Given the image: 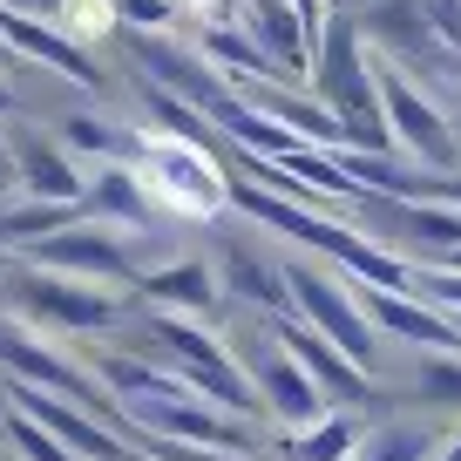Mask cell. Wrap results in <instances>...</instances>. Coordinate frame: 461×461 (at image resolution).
Here are the masks:
<instances>
[{
	"mask_svg": "<svg viewBox=\"0 0 461 461\" xmlns=\"http://www.w3.org/2000/svg\"><path fill=\"white\" fill-rule=\"evenodd\" d=\"M292 461H353V447H360V434H353V420L346 414H326L319 428H305V434H292Z\"/></svg>",
	"mask_w": 461,
	"mask_h": 461,
	"instance_id": "21",
	"label": "cell"
},
{
	"mask_svg": "<svg viewBox=\"0 0 461 461\" xmlns=\"http://www.w3.org/2000/svg\"><path fill=\"white\" fill-rule=\"evenodd\" d=\"M115 14L130 21V28H163V21H170V0H115Z\"/></svg>",
	"mask_w": 461,
	"mask_h": 461,
	"instance_id": "27",
	"label": "cell"
},
{
	"mask_svg": "<svg viewBox=\"0 0 461 461\" xmlns=\"http://www.w3.org/2000/svg\"><path fill=\"white\" fill-rule=\"evenodd\" d=\"M420 393L441 407H461V360H428L420 366Z\"/></svg>",
	"mask_w": 461,
	"mask_h": 461,
	"instance_id": "25",
	"label": "cell"
},
{
	"mask_svg": "<svg viewBox=\"0 0 461 461\" xmlns=\"http://www.w3.org/2000/svg\"><path fill=\"white\" fill-rule=\"evenodd\" d=\"M0 48H7V55H28V61H48V68H61L68 82H82V88L102 82L68 34H55L48 21H34V14H14V7H0Z\"/></svg>",
	"mask_w": 461,
	"mask_h": 461,
	"instance_id": "14",
	"label": "cell"
},
{
	"mask_svg": "<svg viewBox=\"0 0 461 461\" xmlns=\"http://www.w3.org/2000/svg\"><path fill=\"white\" fill-rule=\"evenodd\" d=\"M434 7H441V14H434V28H441L447 41L461 48V0H434Z\"/></svg>",
	"mask_w": 461,
	"mask_h": 461,
	"instance_id": "28",
	"label": "cell"
},
{
	"mask_svg": "<svg viewBox=\"0 0 461 461\" xmlns=\"http://www.w3.org/2000/svg\"><path fill=\"white\" fill-rule=\"evenodd\" d=\"M14 176L28 190V203H61V211H82L88 176L75 170V157L61 143H21L14 149Z\"/></svg>",
	"mask_w": 461,
	"mask_h": 461,
	"instance_id": "15",
	"label": "cell"
},
{
	"mask_svg": "<svg viewBox=\"0 0 461 461\" xmlns=\"http://www.w3.org/2000/svg\"><path fill=\"white\" fill-rule=\"evenodd\" d=\"M455 326H461V319H455Z\"/></svg>",
	"mask_w": 461,
	"mask_h": 461,
	"instance_id": "35",
	"label": "cell"
},
{
	"mask_svg": "<svg viewBox=\"0 0 461 461\" xmlns=\"http://www.w3.org/2000/svg\"><path fill=\"white\" fill-rule=\"evenodd\" d=\"M285 292H292V319H305L319 339H332L360 374L374 366L380 332H374V319H366V305L353 299L332 272H319V265H285Z\"/></svg>",
	"mask_w": 461,
	"mask_h": 461,
	"instance_id": "3",
	"label": "cell"
},
{
	"mask_svg": "<svg viewBox=\"0 0 461 461\" xmlns=\"http://www.w3.org/2000/svg\"><path fill=\"white\" fill-rule=\"evenodd\" d=\"M0 366L14 374V387L68 393V401L88 407V414H95V401H109V393L95 387V374H82L75 360H61V353L41 339V332H34V326H14V319H0Z\"/></svg>",
	"mask_w": 461,
	"mask_h": 461,
	"instance_id": "6",
	"label": "cell"
},
{
	"mask_svg": "<svg viewBox=\"0 0 461 461\" xmlns=\"http://www.w3.org/2000/svg\"><path fill=\"white\" fill-rule=\"evenodd\" d=\"M434 461H461V434H455L447 447H434Z\"/></svg>",
	"mask_w": 461,
	"mask_h": 461,
	"instance_id": "29",
	"label": "cell"
},
{
	"mask_svg": "<svg viewBox=\"0 0 461 461\" xmlns=\"http://www.w3.org/2000/svg\"><path fill=\"white\" fill-rule=\"evenodd\" d=\"M272 339H278V353H285V360H299L305 366V380H312L319 393H326V407L339 401V407H353V401H366V374L353 360H346L339 346L332 339H319L312 326H305V319H278L272 326Z\"/></svg>",
	"mask_w": 461,
	"mask_h": 461,
	"instance_id": "10",
	"label": "cell"
},
{
	"mask_svg": "<svg viewBox=\"0 0 461 461\" xmlns=\"http://www.w3.org/2000/svg\"><path fill=\"white\" fill-rule=\"evenodd\" d=\"M7 176H14V157H7V143H0V184H7Z\"/></svg>",
	"mask_w": 461,
	"mask_h": 461,
	"instance_id": "31",
	"label": "cell"
},
{
	"mask_svg": "<svg viewBox=\"0 0 461 461\" xmlns=\"http://www.w3.org/2000/svg\"><path fill=\"white\" fill-rule=\"evenodd\" d=\"M0 61H7V48H0Z\"/></svg>",
	"mask_w": 461,
	"mask_h": 461,
	"instance_id": "34",
	"label": "cell"
},
{
	"mask_svg": "<svg viewBox=\"0 0 461 461\" xmlns=\"http://www.w3.org/2000/svg\"><path fill=\"white\" fill-rule=\"evenodd\" d=\"M366 319L374 332H393V339H414V346H434L441 360H461V326L434 305H420L414 292H366Z\"/></svg>",
	"mask_w": 461,
	"mask_h": 461,
	"instance_id": "11",
	"label": "cell"
},
{
	"mask_svg": "<svg viewBox=\"0 0 461 461\" xmlns=\"http://www.w3.org/2000/svg\"><path fill=\"white\" fill-rule=\"evenodd\" d=\"M319 109L332 115L339 143H353V157H387L393 130H387V109H380V68H366L360 55V34L353 21H326V41H319Z\"/></svg>",
	"mask_w": 461,
	"mask_h": 461,
	"instance_id": "1",
	"label": "cell"
},
{
	"mask_svg": "<svg viewBox=\"0 0 461 461\" xmlns=\"http://www.w3.org/2000/svg\"><path fill=\"white\" fill-rule=\"evenodd\" d=\"M7 434H14V447H21V461H75L68 447L55 441V434H41L34 428L28 414H14V407H7Z\"/></svg>",
	"mask_w": 461,
	"mask_h": 461,
	"instance_id": "23",
	"label": "cell"
},
{
	"mask_svg": "<svg viewBox=\"0 0 461 461\" xmlns=\"http://www.w3.org/2000/svg\"><path fill=\"white\" fill-rule=\"evenodd\" d=\"M353 461H434V434L420 428V420H380V428L353 447Z\"/></svg>",
	"mask_w": 461,
	"mask_h": 461,
	"instance_id": "19",
	"label": "cell"
},
{
	"mask_svg": "<svg viewBox=\"0 0 461 461\" xmlns=\"http://www.w3.org/2000/svg\"><path fill=\"white\" fill-rule=\"evenodd\" d=\"M28 258H34V272L82 278V285H115V278L136 272V265H130V245H122L109 224H68V230H55V238H41Z\"/></svg>",
	"mask_w": 461,
	"mask_h": 461,
	"instance_id": "8",
	"label": "cell"
},
{
	"mask_svg": "<svg viewBox=\"0 0 461 461\" xmlns=\"http://www.w3.org/2000/svg\"><path fill=\"white\" fill-rule=\"evenodd\" d=\"M251 387H258V407H265V414H278L285 428H299V434L326 420V393H319L312 380H305V366L285 360L278 346L258 360V380H251Z\"/></svg>",
	"mask_w": 461,
	"mask_h": 461,
	"instance_id": "12",
	"label": "cell"
},
{
	"mask_svg": "<svg viewBox=\"0 0 461 461\" xmlns=\"http://www.w3.org/2000/svg\"><path fill=\"white\" fill-rule=\"evenodd\" d=\"M0 7H14V14H28V7H55V0H0Z\"/></svg>",
	"mask_w": 461,
	"mask_h": 461,
	"instance_id": "30",
	"label": "cell"
},
{
	"mask_svg": "<svg viewBox=\"0 0 461 461\" xmlns=\"http://www.w3.org/2000/svg\"><path fill=\"white\" fill-rule=\"evenodd\" d=\"M136 292H143V305L157 319H203L217 305V272L197 258H176V265H157V272L136 278Z\"/></svg>",
	"mask_w": 461,
	"mask_h": 461,
	"instance_id": "13",
	"label": "cell"
},
{
	"mask_svg": "<svg viewBox=\"0 0 461 461\" xmlns=\"http://www.w3.org/2000/svg\"><path fill=\"white\" fill-rule=\"evenodd\" d=\"M217 285H230L238 299H251L258 312H272V319H292L285 265H265L251 245H224V272H217Z\"/></svg>",
	"mask_w": 461,
	"mask_h": 461,
	"instance_id": "17",
	"label": "cell"
},
{
	"mask_svg": "<svg viewBox=\"0 0 461 461\" xmlns=\"http://www.w3.org/2000/svg\"><path fill=\"white\" fill-rule=\"evenodd\" d=\"M82 211H61V203H21V211H0V245H41L55 230H68Z\"/></svg>",
	"mask_w": 461,
	"mask_h": 461,
	"instance_id": "20",
	"label": "cell"
},
{
	"mask_svg": "<svg viewBox=\"0 0 461 461\" xmlns=\"http://www.w3.org/2000/svg\"><path fill=\"white\" fill-rule=\"evenodd\" d=\"M380 109H387V130H393V143H401L407 157H420L428 170H455L461 163V143H455V130H447V115L434 109L414 82H401L393 68H380Z\"/></svg>",
	"mask_w": 461,
	"mask_h": 461,
	"instance_id": "7",
	"label": "cell"
},
{
	"mask_svg": "<svg viewBox=\"0 0 461 461\" xmlns=\"http://www.w3.org/2000/svg\"><path fill=\"white\" fill-rule=\"evenodd\" d=\"M82 217L88 224H149L157 203H149L143 176H136L130 163H102V170L88 176V190H82Z\"/></svg>",
	"mask_w": 461,
	"mask_h": 461,
	"instance_id": "16",
	"label": "cell"
},
{
	"mask_svg": "<svg viewBox=\"0 0 461 461\" xmlns=\"http://www.w3.org/2000/svg\"><path fill=\"white\" fill-rule=\"evenodd\" d=\"M61 149H82V157H122V149H143L136 143V136H122V130H109V122H102V115H68V122H61Z\"/></svg>",
	"mask_w": 461,
	"mask_h": 461,
	"instance_id": "22",
	"label": "cell"
},
{
	"mask_svg": "<svg viewBox=\"0 0 461 461\" xmlns=\"http://www.w3.org/2000/svg\"><path fill=\"white\" fill-rule=\"evenodd\" d=\"M55 7H61V14H75V28H82V34H88V28L102 34V28L115 21V0H55Z\"/></svg>",
	"mask_w": 461,
	"mask_h": 461,
	"instance_id": "26",
	"label": "cell"
},
{
	"mask_svg": "<svg viewBox=\"0 0 461 461\" xmlns=\"http://www.w3.org/2000/svg\"><path fill=\"white\" fill-rule=\"evenodd\" d=\"M7 285H14L21 319H28V326H41V332H102V326H115V312H122L102 285L34 272V265H28V272H14Z\"/></svg>",
	"mask_w": 461,
	"mask_h": 461,
	"instance_id": "4",
	"label": "cell"
},
{
	"mask_svg": "<svg viewBox=\"0 0 461 461\" xmlns=\"http://www.w3.org/2000/svg\"><path fill=\"white\" fill-rule=\"evenodd\" d=\"M149 339L176 360V380H184L197 401H211L217 414H230V420L258 414V387H251V374L224 353V339L197 332V319H149Z\"/></svg>",
	"mask_w": 461,
	"mask_h": 461,
	"instance_id": "2",
	"label": "cell"
},
{
	"mask_svg": "<svg viewBox=\"0 0 461 461\" xmlns=\"http://www.w3.org/2000/svg\"><path fill=\"white\" fill-rule=\"evenodd\" d=\"M203 48H211L217 61H230V75H251V68L265 75V55H258V48H251V41H238V34H230V28L203 34Z\"/></svg>",
	"mask_w": 461,
	"mask_h": 461,
	"instance_id": "24",
	"label": "cell"
},
{
	"mask_svg": "<svg viewBox=\"0 0 461 461\" xmlns=\"http://www.w3.org/2000/svg\"><path fill=\"white\" fill-rule=\"evenodd\" d=\"M434 265H441V272H461V251H447V258H434Z\"/></svg>",
	"mask_w": 461,
	"mask_h": 461,
	"instance_id": "32",
	"label": "cell"
},
{
	"mask_svg": "<svg viewBox=\"0 0 461 461\" xmlns=\"http://www.w3.org/2000/svg\"><path fill=\"white\" fill-rule=\"evenodd\" d=\"M7 407L14 414H28L41 434H55L61 447H68L75 461H122V447H115V434L102 428L88 407H75V401H55V393H41V387H14L7 380Z\"/></svg>",
	"mask_w": 461,
	"mask_h": 461,
	"instance_id": "9",
	"label": "cell"
},
{
	"mask_svg": "<svg viewBox=\"0 0 461 461\" xmlns=\"http://www.w3.org/2000/svg\"><path fill=\"white\" fill-rule=\"evenodd\" d=\"M143 190L149 197H170L176 211H217V203H230V176L217 170L211 157H203V143H176V136H143Z\"/></svg>",
	"mask_w": 461,
	"mask_h": 461,
	"instance_id": "5",
	"label": "cell"
},
{
	"mask_svg": "<svg viewBox=\"0 0 461 461\" xmlns=\"http://www.w3.org/2000/svg\"><path fill=\"white\" fill-rule=\"evenodd\" d=\"M0 109H7V88H0Z\"/></svg>",
	"mask_w": 461,
	"mask_h": 461,
	"instance_id": "33",
	"label": "cell"
},
{
	"mask_svg": "<svg viewBox=\"0 0 461 461\" xmlns=\"http://www.w3.org/2000/svg\"><path fill=\"white\" fill-rule=\"evenodd\" d=\"M245 21L258 34V55L278 61V75H305V28H299V7L292 0H245Z\"/></svg>",
	"mask_w": 461,
	"mask_h": 461,
	"instance_id": "18",
	"label": "cell"
}]
</instances>
